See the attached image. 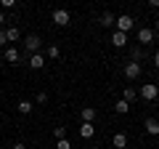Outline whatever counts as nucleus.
Instances as JSON below:
<instances>
[{
  "label": "nucleus",
  "mask_w": 159,
  "mask_h": 149,
  "mask_svg": "<svg viewBox=\"0 0 159 149\" xmlns=\"http://www.w3.org/2000/svg\"><path fill=\"white\" fill-rule=\"evenodd\" d=\"M40 48H43V40H40L37 35H27V37H24V51H27L29 56L40 53Z\"/></svg>",
  "instance_id": "obj_1"
},
{
  "label": "nucleus",
  "mask_w": 159,
  "mask_h": 149,
  "mask_svg": "<svg viewBox=\"0 0 159 149\" xmlns=\"http://www.w3.org/2000/svg\"><path fill=\"white\" fill-rule=\"evenodd\" d=\"M141 72H143L141 61H127L125 67H122V74H125L127 80H138V77H141Z\"/></svg>",
  "instance_id": "obj_2"
},
{
  "label": "nucleus",
  "mask_w": 159,
  "mask_h": 149,
  "mask_svg": "<svg viewBox=\"0 0 159 149\" xmlns=\"http://www.w3.org/2000/svg\"><path fill=\"white\" fill-rule=\"evenodd\" d=\"M114 24H117V32H125L127 35L133 27H135V19H133L130 13H122V16H117V22H114Z\"/></svg>",
  "instance_id": "obj_3"
},
{
  "label": "nucleus",
  "mask_w": 159,
  "mask_h": 149,
  "mask_svg": "<svg viewBox=\"0 0 159 149\" xmlns=\"http://www.w3.org/2000/svg\"><path fill=\"white\" fill-rule=\"evenodd\" d=\"M138 96H141L143 101H154V99L159 96V85H154V83H148V85H143L141 91H138Z\"/></svg>",
  "instance_id": "obj_4"
},
{
  "label": "nucleus",
  "mask_w": 159,
  "mask_h": 149,
  "mask_svg": "<svg viewBox=\"0 0 159 149\" xmlns=\"http://www.w3.org/2000/svg\"><path fill=\"white\" fill-rule=\"evenodd\" d=\"M69 11H64V8H56V11H53V24H58V27H66L69 24Z\"/></svg>",
  "instance_id": "obj_5"
},
{
  "label": "nucleus",
  "mask_w": 159,
  "mask_h": 149,
  "mask_svg": "<svg viewBox=\"0 0 159 149\" xmlns=\"http://www.w3.org/2000/svg\"><path fill=\"white\" fill-rule=\"evenodd\" d=\"M151 40H154V29H151V27H141V29H138V43L148 46Z\"/></svg>",
  "instance_id": "obj_6"
},
{
  "label": "nucleus",
  "mask_w": 159,
  "mask_h": 149,
  "mask_svg": "<svg viewBox=\"0 0 159 149\" xmlns=\"http://www.w3.org/2000/svg\"><path fill=\"white\" fill-rule=\"evenodd\" d=\"M143 131H146L148 136H159V120L157 117H148V120L143 123Z\"/></svg>",
  "instance_id": "obj_7"
},
{
  "label": "nucleus",
  "mask_w": 159,
  "mask_h": 149,
  "mask_svg": "<svg viewBox=\"0 0 159 149\" xmlns=\"http://www.w3.org/2000/svg\"><path fill=\"white\" fill-rule=\"evenodd\" d=\"M3 56H6L8 64H19V61H21V53H19V48H13V46H8Z\"/></svg>",
  "instance_id": "obj_8"
},
{
  "label": "nucleus",
  "mask_w": 159,
  "mask_h": 149,
  "mask_svg": "<svg viewBox=\"0 0 159 149\" xmlns=\"http://www.w3.org/2000/svg\"><path fill=\"white\" fill-rule=\"evenodd\" d=\"M80 136L82 138H93L96 136V125H93V123H80Z\"/></svg>",
  "instance_id": "obj_9"
},
{
  "label": "nucleus",
  "mask_w": 159,
  "mask_h": 149,
  "mask_svg": "<svg viewBox=\"0 0 159 149\" xmlns=\"http://www.w3.org/2000/svg\"><path fill=\"white\" fill-rule=\"evenodd\" d=\"M80 117H82V123H93L98 117V112L93 107H82V109H80Z\"/></svg>",
  "instance_id": "obj_10"
},
{
  "label": "nucleus",
  "mask_w": 159,
  "mask_h": 149,
  "mask_svg": "<svg viewBox=\"0 0 159 149\" xmlns=\"http://www.w3.org/2000/svg\"><path fill=\"white\" fill-rule=\"evenodd\" d=\"M27 64H29L32 69H43V67H45V56H43V53H34V56L27 59Z\"/></svg>",
  "instance_id": "obj_11"
},
{
  "label": "nucleus",
  "mask_w": 159,
  "mask_h": 149,
  "mask_svg": "<svg viewBox=\"0 0 159 149\" xmlns=\"http://www.w3.org/2000/svg\"><path fill=\"white\" fill-rule=\"evenodd\" d=\"M111 46H114V48H125V46H127V35H125V32H114V35H111Z\"/></svg>",
  "instance_id": "obj_12"
},
{
  "label": "nucleus",
  "mask_w": 159,
  "mask_h": 149,
  "mask_svg": "<svg viewBox=\"0 0 159 149\" xmlns=\"http://www.w3.org/2000/svg\"><path fill=\"white\" fill-rule=\"evenodd\" d=\"M6 40H8V43H19V40H21L19 27H6Z\"/></svg>",
  "instance_id": "obj_13"
},
{
  "label": "nucleus",
  "mask_w": 159,
  "mask_h": 149,
  "mask_svg": "<svg viewBox=\"0 0 159 149\" xmlns=\"http://www.w3.org/2000/svg\"><path fill=\"white\" fill-rule=\"evenodd\" d=\"M111 144H114V149H125L127 147V136H125V133H114Z\"/></svg>",
  "instance_id": "obj_14"
},
{
  "label": "nucleus",
  "mask_w": 159,
  "mask_h": 149,
  "mask_svg": "<svg viewBox=\"0 0 159 149\" xmlns=\"http://www.w3.org/2000/svg\"><path fill=\"white\" fill-rule=\"evenodd\" d=\"M16 109H19V115H29V112H32V109H34V104L24 99V101H19V104H16Z\"/></svg>",
  "instance_id": "obj_15"
},
{
  "label": "nucleus",
  "mask_w": 159,
  "mask_h": 149,
  "mask_svg": "<svg viewBox=\"0 0 159 149\" xmlns=\"http://www.w3.org/2000/svg\"><path fill=\"white\" fill-rule=\"evenodd\" d=\"M114 112H117V115H127V112H130V104H127L125 99H119V101L114 104Z\"/></svg>",
  "instance_id": "obj_16"
},
{
  "label": "nucleus",
  "mask_w": 159,
  "mask_h": 149,
  "mask_svg": "<svg viewBox=\"0 0 159 149\" xmlns=\"http://www.w3.org/2000/svg\"><path fill=\"white\" fill-rule=\"evenodd\" d=\"M122 99H125L127 104H130V101H135V99H138V91H135V88H130V85H127L125 91H122Z\"/></svg>",
  "instance_id": "obj_17"
},
{
  "label": "nucleus",
  "mask_w": 159,
  "mask_h": 149,
  "mask_svg": "<svg viewBox=\"0 0 159 149\" xmlns=\"http://www.w3.org/2000/svg\"><path fill=\"white\" fill-rule=\"evenodd\" d=\"M114 22H117V19H114V13H109V11L101 13V27H111Z\"/></svg>",
  "instance_id": "obj_18"
},
{
  "label": "nucleus",
  "mask_w": 159,
  "mask_h": 149,
  "mask_svg": "<svg viewBox=\"0 0 159 149\" xmlns=\"http://www.w3.org/2000/svg\"><path fill=\"white\" fill-rule=\"evenodd\" d=\"M141 56H143V48H141V46L130 48V61H141Z\"/></svg>",
  "instance_id": "obj_19"
},
{
  "label": "nucleus",
  "mask_w": 159,
  "mask_h": 149,
  "mask_svg": "<svg viewBox=\"0 0 159 149\" xmlns=\"http://www.w3.org/2000/svg\"><path fill=\"white\" fill-rule=\"evenodd\" d=\"M45 56H48V59H58V56H61V51H58V46H48Z\"/></svg>",
  "instance_id": "obj_20"
},
{
  "label": "nucleus",
  "mask_w": 159,
  "mask_h": 149,
  "mask_svg": "<svg viewBox=\"0 0 159 149\" xmlns=\"http://www.w3.org/2000/svg\"><path fill=\"white\" fill-rule=\"evenodd\" d=\"M53 136H56V141H61V138H66V128H64V125L53 128Z\"/></svg>",
  "instance_id": "obj_21"
},
{
  "label": "nucleus",
  "mask_w": 159,
  "mask_h": 149,
  "mask_svg": "<svg viewBox=\"0 0 159 149\" xmlns=\"http://www.w3.org/2000/svg\"><path fill=\"white\" fill-rule=\"evenodd\" d=\"M45 101H48V93L40 91V93H37V104H45Z\"/></svg>",
  "instance_id": "obj_22"
},
{
  "label": "nucleus",
  "mask_w": 159,
  "mask_h": 149,
  "mask_svg": "<svg viewBox=\"0 0 159 149\" xmlns=\"http://www.w3.org/2000/svg\"><path fill=\"white\" fill-rule=\"evenodd\" d=\"M0 6H3V8H16V0H3Z\"/></svg>",
  "instance_id": "obj_23"
},
{
  "label": "nucleus",
  "mask_w": 159,
  "mask_h": 149,
  "mask_svg": "<svg viewBox=\"0 0 159 149\" xmlns=\"http://www.w3.org/2000/svg\"><path fill=\"white\" fill-rule=\"evenodd\" d=\"M58 149H72V144H69L66 138H61V141H58Z\"/></svg>",
  "instance_id": "obj_24"
},
{
  "label": "nucleus",
  "mask_w": 159,
  "mask_h": 149,
  "mask_svg": "<svg viewBox=\"0 0 159 149\" xmlns=\"http://www.w3.org/2000/svg\"><path fill=\"white\" fill-rule=\"evenodd\" d=\"M6 43H8V40H6V29L0 27V46H6Z\"/></svg>",
  "instance_id": "obj_25"
},
{
  "label": "nucleus",
  "mask_w": 159,
  "mask_h": 149,
  "mask_svg": "<svg viewBox=\"0 0 159 149\" xmlns=\"http://www.w3.org/2000/svg\"><path fill=\"white\" fill-rule=\"evenodd\" d=\"M154 67H157V69H159V51H157V53H154Z\"/></svg>",
  "instance_id": "obj_26"
},
{
  "label": "nucleus",
  "mask_w": 159,
  "mask_h": 149,
  "mask_svg": "<svg viewBox=\"0 0 159 149\" xmlns=\"http://www.w3.org/2000/svg\"><path fill=\"white\" fill-rule=\"evenodd\" d=\"M11 149H27V147H24L21 141H16V144H13V147H11Z\"/></svg>",
  "instance_id": "obj_27"
},
{
  "label": "nucleus",
  "mask_w": 159,
  "mask_h": 149,
  "mask_svg": "<svg viewBox=\"0 0 159 149\" xmlns=\"http://www.w3.org/2000/svg\"><path fill=\"white\" fill-rule=\"evenodd\" d=\"M6 24V13H3V8H0V27Z\"/></svg>",
  "instance_id": "obj_28"
},
{
  "label": "nucleus",
  "mask_w": 159,
  "mask_h": 149,
  "mask_svg": "<svg viewBox=\"0 0 159 149\" xmlns=\"http://www.w3.org/2000/svg\"><path fill=\"white\" fill-rule=\"evenodd\" d=\"M154 29H157V32H159V19H157V24H154Z\"/></svg>",
  "instance_id": "obj_29"
}]
</instances>
